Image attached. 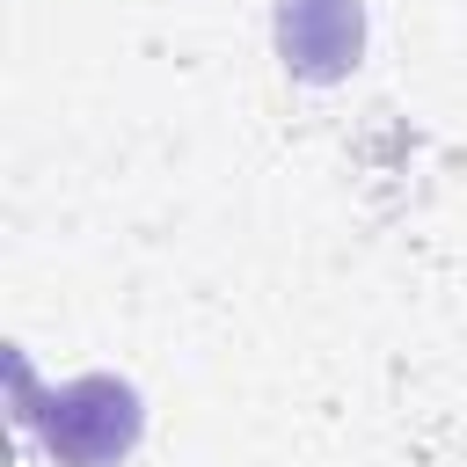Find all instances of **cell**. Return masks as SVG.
<instances>
[{
  "mask_svg": "<svg viewBox=\"0 0 467 467\" xmlns=\"http://www.w3.org/2000/svg\"><path fill=\"white\" fill-rule=\"evenodd\" d=\"M277 44L306 80L358 66V0H277Z\"/></svg>",
  "mask_w": 467,
  "mask_h": 467,
  "instance_id": "2",
  "label": "cell"
},
{
  "mask_svg": "<svg viewBox=\"0 0 467 467\" xmlns=\"http://www.w3.org/2000/svg\"><path fill=\"white\" fill-rule=\"evenodd\" d=\"M131 438H139V394L109 372L66 379L44 401V445L58 467H109L131 452Z\"/></svg>",
  "mask_w": 467,
  "mask_h": 467,
  "instance_id": "1",
  "label": "cell"
}]
</instances>
